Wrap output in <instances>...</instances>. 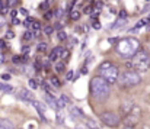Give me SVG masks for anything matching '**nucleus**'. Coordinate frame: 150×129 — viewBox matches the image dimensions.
Wrapping results in <instances>:
<instances>
[{"mask_svg":"<svg viewBox=\"0 0 150 129\" xmlns=\"http://www.w3.org/2000/svg\"><path fill=\"white\" fill-rule=\"evenodd\" d=\"M117 51L122 58H133L140 51V42L136 38H124L118 41Z\"/></svg>","mask_w":150,"mask_h":129,"instance_id":"f257e3e1","label":"nucleus"},{"mask_svg":"<svg viewBox=\"0 0 150 129\" xmlns=\"http://www.w3.org/2000/svg\"><path fill=\"white\" fill-rule=\"evenodd\" d=\"M91 93L95 99L98 100H105L109 93H111V87H109V83L106 80H103L102 77H95L92 79L91 81Z\"/></svg>","mask_w":150,"mask_h":129,"instance_id":"f03ea898","label":"nucleus"},{"mask_svg":"<svg viewBox=\"0 0 150 129\" xmlns=\"http://www.w3.org/2000/svg\"><path fill=\"white\" fill-rule=\"evenodd\" d=\"M128 67H131L133 70H136V71H147L150 68V55L149 52H146V51H139L133 58H131V61H130V64H128Z\"/></svg>","mask_w":150,"mask_h":129,"instance_id":"7ed1b4c3","label":"nucleus"},{"mask_svg":"<svg viewBox=\"0 0 150 129\" xmlns=\"http://www.w3.org/2000/svg\"><path fill=\"white\" fill-rule=\"evenodd\" d=\"M98 74H99V77H102L103 80H106L109 84L117 83V81H118V76H120L117 65L112 64V62H109V61L100 64L99 70H98Z\"/></svg>","mask_w":150,"mask_h":129,"instance_id":"20e7f679","label":"nucleus"},{"mask_svg":"<svg viewBox=\"0 0 150 129\" xmlns=\"http://www.w3.org/2000/svg\"><path fill=\"white\" fill-rule=\"evenodd\" d=\"M140 81H142L140 74H139V71H136V70H127V71H124V73L118 77V83H120V86L122 87V88L134 87V86H137Z\"/></svg>","mask_w":150,"mask_h":129,"instance_id":"39448f33","label":"nucleus"},{"mask_svg":"<svg viewBox=\"0 0 150 129\" xmlns=\"http://www.w3.org/2000/svg\"><path fill=\"white\" fill-rule=\"evenodd\" d=\"M100 121H102L106 126H109V128H115V126H118L120 122H121L120 116H118L117 113H114V112H103V113L100 115Z\"/></svg>","mask_w":150,"mask_h":129,"instance_id":"423d86ee","label":"nucleus"},{"mask_svg":"<svg viewBox=\"0 0 150 129\" xmlns=\"http://www.w3.org/2000/svg\"><path fill=\"white\" fill-rule=\"evenodd\" d=\"M139 116H140V110L139 107L133 106V110H127L125 112V123L128 126H134L139 122Z\"/></svg>","mask_w":150,"mask_h":129,"instance_id":"0eeeda50","label":"nucleus"},{"mask_svg":"<svg viewBox=\"0 0 150 129\" xmlns=\"http://www.w3.org/2000/svg\"><path fill=\"white\" fill-rule=\"evenodd\" d=\"M18 99L22 100V102H28V103H32L34 102V96H32V93L29 90H19Z\"/></svg>","mask_w":150,"mask_h":129,"instance_id":"6e6552de","label":"nucleus"},{"mask_svg":"<svg viewBox=\"0 0 150 129\" xmlns=\"http://www.w3.org/2000/svg\"><path fill=\"white\" fill-rule=\"evenodd\" d=\"M32 106H34V107L38 110V115H40V118H41L44 122H47V118H45V109H44V106H42L40 102H35V100L32 102Z\"/></svg>","mask_w":150,"mask_h":129,"instance_id":"1a4fd4ad","label":"nucleus"},{"mask_svg":"<svg viewBox=\"0 0 150 129\" xmlns=\"http://www.w3.org/2000/svg\"><path fill=\"white\" fill-rule=\"evenodd\" d=\"M45 100H47V103L50 104L51 107H54V109H61V106H60V102L55 99V97H52L51 94H45Z\"/></svg>","mask_w":150,"mask_h":129,"instance_id":"9d476101","label":"nucleus"},{"mask_svg":"<svg viewBox=\"0 0 150 129\" xmlns=\"http://www.w3.org/2000/svg\"><path fill=\"white\" fill-rule=\"evenodd\" d=\"M0 129H16L13 122L9 119H0Z\"/></svg>","mask_w":150,"mask_h":129,"instance_id":"9b49d317","label":"nucleus"},{"mask_svg":"<svg viewBox=\"0 0 150 129\" xmlns=\"http://www.w3.org/2000/svg\"><path fill=\"white\" fill-rule=\"evenodd\" d=\"M70 113H71V115H73L74 118H80V119H85V115H83V112H82V110H80L79 107H74V106H73V107L70 109Z\"/></svg>","mask_w":150,"mask_h":129,"instance_id":"f8f14e48","label":"nucleus"},{"mask_svg":"<svg viewBox=\"0 0 150 129\" xmlns=\"http://www.w3.org/2000/svg\"><path fill=\"white\" fill-rule=\"evenodd\" d=\"M61 49H63V48H60V46H57V48H54V49L51 51V54H50V60H51V61H54V60H57V57H58V54L61 52Z\"/></svg>","mask_w":150,"mask_h":129,"instance_id":"ddd939ff","label":"nucleus"},{"mask_svg":"<svg viewBox=\"0 0 150 129\" xmlns=\"http://www.w3.org/2000/svg\"><path fill=\"white\" fill-rule=\"evenodd\" d=\"M0 91H3V93H13V87L9 86V84H4V83H0Z\"/></svg>","mask_w":150,"mask_h":129,"instance_id":"4468645a","label":"nucleus"},{"mask_svg":"<svg viewBox=\"0 0 150 129\" xmlns=\"http://www.w3.org/2000/svg\"><path fill=\"white\" fill-rule=\"evenodd\" d=\"M31 29H32L34 35H38V32H40V29H41V25H40V22L34 20V22H32V25H31Z\"/></svg>","mask_w":150,"mask_h":129,"instance_id":"2eb2a0df","label":"nucleus"},{"mask_svg":"<svg viewBox=\"0 0 150 129\" xmlns=\"http://www.w3.org/2000/svg\"><path fill=\"white\" fill-rule=\"evenodd\" d=\"M69 57H70V52H69V49H61V52H60V58L63 60V61H67L69 60Z\"/></svg>","mask_w":150,"mask_h":129,"instance_id":"dca6fc26","label":"nucleus"},{"mask_svg":"<svg viewBox=\"0 0 150 129\" xmlns=\"http://www.w3.org/2000/svg\"><path fill=\"white\" fill-rule=\"evenodd\" d=\"M28 60V55H22V57H13V62L15 64H19V62H26Z\"/></svg>","mask_w":150,"mask_h":129,"instance_id":"f3484780","label":"nucleus"},{"mask_svg":"<svg viewBox=\"0 0 150 129\" xmlns=\"http://www.w3.org/2000/svg\"><path fill=\"white\" fill-rule=\"evenodd\" d=\"M58 100H60V103H61V106H64V104H69V103H70V100H69V97H67L66 94H61Z\"/></svg>","mask_w":150,"mask_h":129,"instance_id":"a211bd4d","label":"nucleus"},{"mask_svg":"<svg viewBox=\"0 0 150 129\" xmlns=\"http://www.w3.org/2000/svg\"><path fill=\"white\" fill-rule=\"evenodd\" d=\"M125 22H127V20H125L124 18H121V19H118V20H117V22H115V23L112 25V28H120V26L125 25Z\"/></svg>","mask_w":150,"mask_h":129,"instance_id":"6ab92c4d","label":"nucleus"},{"mask_svg":"<svg viewBox=\"0 0 150 129\" xmlns=\"http://www.w3.org/2000/svg\"><path fill=\"white\" fill-rule=\"evenodd\" d=\"M64 61H61V62H57V65H55V71L57 73H63L64 71Z\"/></svg>","mask_w":150,"mask_h":129,"instance_id":"aec40b11","label":"nucleus"},{"mask_svg":"<svg viewBox=\"0 0 150 129\" xmlns=\"http://www.w3.org/2000/svg\"><path fill=\"white\" fill-rule=\"evenodd\" d=\"M50 83H51V84H52L54 87H60V81H58V79H57L55 76L50 77Z\"/></svg>","mask_w":150,"mask_h":129,"instance_id":"412c9836","label":"nucleus"},{"mask_svg":"<svg viewBox=\"0 0 150 129\" xmlns=\"http://www.w3.org/2000/svg\"><path fill=\"white\" fill-rule=\"evenodd\" d=\"M70 18H71L73 20H77V19L80 18V13H79L77 10H71V12H70Z\"/></svg>","mask_w":150,"mask_h":129,"instance_id":"4be33fe9","label":"nucleus"},{"mask_svg":"<svg viewBox=\"0 0 150 129\" xmlns=\"http://www.w3.org/2000/svg\"><path fill=\"white\" fill-rule=\"evenodd\" d=\"M57 36H58V39H60V41H66V39H67V35H66V32H64V31H60V32L57 34Z\"/></svg>","mask_w":150,"mask_h":129,"instance_id":"5701e85b","label":"nucleus"},{"mask_svg":"<svg viewBox=\"0 0 150 129\" xmlns=\"http://www.w3.org/2000/svg\"><path fill=\"white\" fill-rule=\"evenodd\" d=\"M32 22H34V19H32V18H26V20L23 22V26H25V28H31Z\"/></svg>","mask_w":150,"mask_h":129,"instance_id":"b1692460","label":"nucleus"},{"mask_svg":"<svg viewBox=\"0 0 150 129\" xmlns=\"http://www.w3.org/2000/svg\"><path fill=\"white\" fill-rule=\"evenodd\" d=\"M29 86H31V88L37 90V88H38V83H37V81H35L34 79H31V80H29Z\"/></svg>","mask_w":150,"mask_h":129,"instance_id":"393cba45","label":"nucleus"},{"mask_svg":"<svg viewBox=\"0 0 150 129\" xmlns=\"http://www.w3.org/2000/svg\"><path fill=\"white\" fill-rule=\"evenodd\" d=\"M52 31H54V29H52V26H45V28H44V34H45V35H48V36L52 34Z\"/></svg>","mask_w":150,"mask_h":129,"instance_id":"a878e982","label":"nucleus"},{"mask_svg":"<svg viewBox=\"0 0 150 129\" xmlns=\"http://www.w3.org/2000/svg\"><path fill=\"white\" fill-rule=\"evenodd\" d=\"M31 32H32V31L25 32V34H23V39H26V41H28V39H31V38H32V35H34V34H31Z\"/></svg>","mask_w":150,"mask_h":129,"instance_id":"bb28decb","label":"nucleus"},{"mask_svg":"<svg viewBox=\"0 0 150 129\" xmlns=\"http://www.w3.org/2000/svg\"><path fill=\"white\" fill-rule=\"evenodd\" d=\"M55 16H57V18H61V16H63V10H61V9H57V10H55Z\"/></svg>","mask_w":150,"mask_h":129,"instance_id":"cd10ccee","label":"nucleus"},{"mask_svg":"<svg viewBox=\"0 0 150 129\" xmlns=\"http://www.w3.org/2000/svg\"><path fill=\"white\" fill-rule=\"evenodd\" d=\"M66 79H67V80H73V71H69L67 76H66Z\"/></svg>","mask_w":150,"mask_h":129,"instance_id":"c85d7f7f","label":"nucleus"},{"mask_svg":"<svg viewBox=\"0 0 150 129\" xmlns=\"http://www.w3.org/2000/svg\"><path fill=\"white\" fill-rule=\"evenodd\" d=\"M45 48H47V45L42 42L41 45H40V46H38V51H45Z\"/></svg>","mask_w":150,"mask_h":129,"instance_id":"c756f323","label":"nucleus"},{"mask_svg":"<svg viewBox=\"0 0 150 129\" xmlns=\"http://www.w3.org/2000/svg\"><path fill=\"white\" fill-rule=\"evenodd\" d=\"M93 28H95V29H99L100 28V23L98 20H93Z\"/></svg>","mask_w":150,"mask_h":129,"instance_id":"7c9ffc66","label":"nucleus"},{"mask_svg":"<svg viewBox=\"0 0 150 129\" xmlns=\"http://www.w3.org/2000/svg\"><path fill=\"white\" fill-rule=\"evenodd\" d=\"M1 80L7 81V80H10V76H9V74H3V76H1Z\"/></svg>","mask_w":150,"mask_h":129,"instance_id":"2f4dec72","label":"nucleus"},{"mask_svg":"<svg viewBox=\"0 0 150 129\" xmlns=\"http://www.w3.org/2000/svg\"><path fill=\"white\" fill-rule=\"evenodd\" d=\"M120 18H124V19L127 18V13H125V10H121V12H120Z\"/></svg>","mask_w":150,"mask_h":129,"instance_id":"473e14b6","label":"nucleus"},{"mask_svg":"<svg viewBox=\"0 0 150 129\" xmlns=\"http://www.w3.org/2000/svg\"><path fill=\"white\" fill-rule=\"evenodd\" d=\"M35 70H41V62H40V61L35 62Z\"/></svg>","mask_w":150,"mask_h":129,"instance_id":"72a5a7b5","label":"nucleus"},{"mask_svg":"<svg viewBox=\"0 0 150 129\" xmlns=\"http://www.w3.org/2000/svg\"><path fill=\"white\" fill-rule=\"evenodd\" d=\"M15 36V34H12V31H7V38H12Z\"/></svg>","mask_w":150,"mask_h":129,"instance_id":"f704fd0d","label":"nucleus"},{"mask_svg":"<svg viewBox=\"0 0 150 129\" xmlns=\"http://www.w3.org/2000/svg\"><path fill=\"white\" fill-rule=\"evenodd\" d=\"M12 22H13L15 25H19V19H16V18H15V19H12Z\"/></svg>","mask_w":150,"mask_h":129,"instance_id":"c9c22d12","label":"nucleus"},{"mask_svg":"<svg viewBox=\"0 0 150 129\" xmlns=\"http://www.w3.org/2000/svg\"><path fill=\"white\" fill-rule=\"evenodd\" d=\"M51 16H52V13H45V19H50Z\"/></svg>","mask_w":150,"mask_h":129,"instance_id":"e433bc0d","label":"nucleus"},{"mask_svg":"<svg viewBox=\"0 0 150 129\" xmlns=\"http://www.w3.org/2000/svg\"><path fill=\"white\" fill-rule=\"evenodd\" d=\"M21 13H22V15H28V10H25V9H22V10H21Z\"/></svg>","mask_w":150,"mask_h":129,"instance_id":"4c0bfd02","label":"nucleus"},{"mask_svg":"<svg viewBox=\"0 0 150 129\" xmlns=\"http://www.w3.org/2000/svg\"><path fill=\"white\" fill-rule=\"evenodd\" d=\"M4 23V18L3 16H0V25H3Z\"/></svg>","mask_w":150,"mask_h":129,"instance_id":"58836bf2","label":"nucleus"},{"mask_svg":"<svg viewBox=\"0 0 150 129\" xmlns=\"http://www.w3.org/2000/svg\"><path fill=\"white\" fill-rule=\"evenodd\" d=\"M82 74H88V70L86 68H82Z\"/></svg>","mask_w":150,"mask_h":129,"instance_id":"ea45409f","label":"nucleus"},{"mask_svg":"<svg viewBox=\"0 0 150 129\" xmlns=\"http://www.w3.org/2000/svg\"><path fill=\"white\" fill-rule=\"evenodd\" d=\"M3 61H4V55H1V54H0V62H3Z\"/></svg>","mask_w":150,"mask_h":129,"instance_id":"a19ab883","label":"nucleus"},{"mask_svg":"<svg viewBox=\"0 0 150 129\" xmlns=\"http://www.w3.org/2000/svg\"><path fill=\"white\" fill-rule=\"evenodd\" d=\"M3 46H4V42H3V41H0V48H3Z\"/></svg>","mask_w":150,"mask_h":129,"instance_id":"79ce46f5","label":"nucleus"},{"mask_svg":"<svg viewBox=\"0 0 150 129\" xmlns=\"http://www.w3.org/2000/svg\"><path fill=\"white\" fill-rule=\"evenodd\" d=\"M1 6H3V3H1V0H0V7H1Z\"/></svg>","mask_w":150,"mask_h":129,"instance_id":"37998d69","label":"nucleus"},{"mask_svg":"<svg viewBox=\"0 0 150 129\" xmlns=\"http://www.w3.org/2000/svg\"><path fill=\"white\" fill-rule=\"evenodd\" d=\"M147 28H149V31H150V23H149V25H147Z\"/></svg>","mask_w":150,"mask_h":129,"instance_id":"c03bdc74","label":"nucleus"},{"mask_svg":"<svg viewBox=\"0 0 150 129\" xmlns=\"http://www.w3.org/2000/svg\"><path fill=\"white\" fill-rule=\"evenodd\" d=\"M125 129H133V128H131V126H128V128H125Z\"/></svg>","mask_w":150,"mask_h":129,"instance_id":"a18cd8bd","label":"nucleus"}]
</instances>
